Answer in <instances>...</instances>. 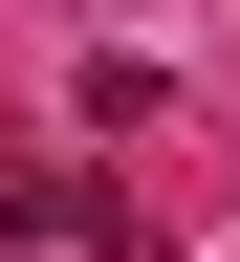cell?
I'll return each mask as SVG.
<instances>
[{
    "label": "cell",
    "mask_w": 240,
    "mask_h": 262,
    "mask_svg": "<svg viewBox=\"0 0 240 262\" xmlns=\"http://www.w3.org/2000/svg\"><path fill=\"white\" fill-rule=\"evenodd\" d=\"M66 219H88V175H22L0 153V241H66Z\"/></svg>",
    "instance_id": "cell-1"
}]
</instances>
